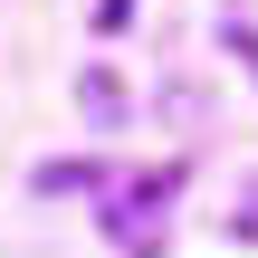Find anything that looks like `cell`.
I'll return each instance as SVG.
<instances>
[{
  "instance_id": "6da1fadb",
  "label": "cell",
  "mask_w": 258,
  "mask_h": 258,
  "mask_svg": "<svg viewBox=\"0 0 258 258\" xmlns=\"http://www.w3.org/2000/svg\"><path fill=\"white\" fill-rule=\"evenodd\" d=\"M163 191H182V163H163V172L124 182V201H105V230H115L134 258H163Z\"/></svg>"
},
{
  "instance_id": "7a4b0ae2",
  "label": "cell",
  "mask_w": 258,
  "mask_h": 258,
  "mask_svg": "<svg viewBox=\"0 0 258 258\" xmlns=\"http://www.w3.org/2000/svg\"><path fill=\"white\" fill-rule=\"evenodd\" d=\"M96 182H105L96 163H38V191H48V201H57V191H96Z\"/></svg>"
},
{
  "instance_id": "3957f363",
  "label": "cell",
  "mask_w": 258,
  "mask_h": 258,
  "mask_svg": "<svg viewBox=\"0 0 258 258\" xmlns=\"http://www.w3.org/2000/svg\"><path fill=\"white\" fill-rule=\"evenodd\" d=\"M86 105H96V115H105V124H115V115H124V86H115V77H105V67H86Z\"/></svg>"
},
{
  "instance_id": "277c9868",
  "label": "cell",
  "mask_w": 258,
  "mask_h": 258,
  "mask_svg": "<svg viewBox=\"0 0 258 258\" xmlns=\"http://www.w3.org/2000/svg\"><path fill=\"white\" fill-rule=\"evenodd\" d=\"M239 230H249V239H258V191H249V211H239Z\"/></svg>"
}]
</instances>
